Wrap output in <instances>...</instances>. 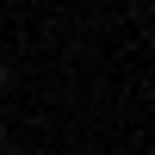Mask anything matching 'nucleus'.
Listing matches in <instances>:
<instances>
[{"mask_svg": "<svg viewBox=\"0 0 155 155\" xmlns=\"http://www.w3.org/2000/svg\"><path fill=\"white\" fill-rule=\"evenodd\" d=\"M0 87H6V62H0Z\"/></svg>", "mask_w": 155, "mask_h": 155, "instance_id": "obj_1", "label": "nucleus"}, {"mask_svg": "<svg viewBox=\"0 0 155 155\" xmlns=\"http://www.w3.org/2000/svg\"><path fill=\"white\" fill-rule=\"evenodd\" d=\"M0 118H6V106H0Z\"/></svg>", "mask_w": 155, "mask_h": 155, "instance_id": "obj_2", "label": "nucleus"}]
</instances>
